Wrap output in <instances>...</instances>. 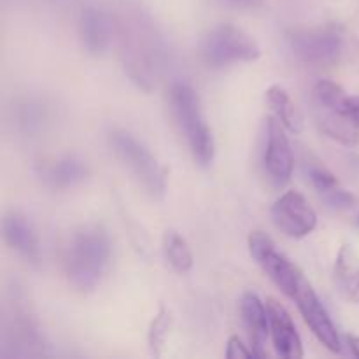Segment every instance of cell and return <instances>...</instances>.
<instances>
[{"label":"cell","instance_id":"obj_1","mask_svg":"<svg viewBox=\"0 0 359 359\" xmlns=\"http://www.w3.org/2000/svg\"><path fill=\"white\" fill-rule=\"evenodd\" d=\"M249 252L270 280L294 302L316 339L332 353H342L344 346L339 330L304 272L286 255L277 251L272 238L263 231H252L249 235Z\"/></svg>","mask_w":359,"mask_h":359},{"label":"cell","instance_id":"obj_2","mask_svg":"<svg viewBox=\"0 0 359 359\" xmlns=\"http://www.w3.org/2000/svg\"><path fill=\"white\" fill-rule=\"evenodd\" d=\"M112 242L102 224H86L70 238L65 251V273L79 291H91L100 284L109 269Z\"/></svg>","mask_w":359,"mask_h":359},{"label":"cell","instance_id":"obj_3","mask_svg":"<svg viewBox=\"0 0 359 359\" xmlns=\"http://www.w3.org/2000/svg\"><path fill=\"white\" fill-rule=\"evenodd\" d=\"M168 102L172 118L184 137L193 160L200 167H210L216 156V142L212 130L203 116L198 93L189 84L177 81L168 90Z\"/></svg>","mask_w":359,"mask_h":359},{"label":"cell","instance_id":"obj_4","mask_svg":"<svg viewBox=\"0 0 359 359\" xmlns=\"http://www.w3.org/2000/svg\"><path fill=\"white\" fill-rule=\"evenodd\" d=\"M312 114L325 135L342 146L359 144V123L349 109V95L340 84L323 79L312 90Z\"/></svg>","mask_w":359,"mask_h":359},{"label":"cell","instance_id":"obj_5","mask_svg":"<svg viewBox=\"0 0 359 359\" xmlns=\"http://www.w3.org/2000/svg\"><path fill=\"white\" fill-rule=\"evenodd\" d=\"M200 55L210 69H224L233 63L256 62L262 56V48L245 30L223 23L207 32L200 44Z\"/></svg>","mask_w":359,"mask_h":359},{"label":"cell","instance_id":"obj_6","mask_svg":"<svg viewBox=\"0 0 359 359\" xmlns=\"http://www.w3.org/2000/svg\"><path fill=\"white\" fill-rule=\"evenodd\" d=\"M109 144L116 156L130 168L142 188L153 198H161L167 189V170L154 158L149 147L126 130H114L109 135Z\"/></svg>","mask_w":359,"mask_h":359},{"label":"cell","instance_id":"obj_7","mask_svg":"<svg viewBox=\"0 0 359 359\" xmlns=\"http://www.w3.org/2000/svg\"><path fill=\"white\" fill-rule=\"evenodd\" d=\"M286 42L294 58L312 67L335 65L344 53L342 32L335 25L293 28L286 34Z\"/></svg>","mask_w":359,"mask_h":359},{"label":"cell","instance_id":"obj_8","mask_svg":"<svg viewBox=\"0 0 359 359\" xmlns=\"http://www.w3.org/2000/svg\"><path fill=\"white\" fill-rule=\"evenodd\" d=\"M262 165L266 179L276 189L284 188L291 181L294 167L293 149L286 135V128L276 116H269L265 121Z\"/></svg>","mask_w":359,"mask_h":359},{"label":"cell","instance_id":"obj_9","mask_svg":"<svg viewBox=\"0 0 359 359\" xmlns=\"http://www.w3.org/2000/svg\"><path fill=\"white\" fill-rule=\"evenodd\" d=\"M273 224L290 238H304L318 226V214L302 193L286 191L270 209Z\"/></svg>","mask_w":359,"mask_h":359},{"label":"cell","instance_id":"obj_10","mask_svg":"<svg viewBox=\"0 0 359 359\" xmlns=\"http://www.w3.org/2000/svg\"><path fill=\"white\" fill-rule=\"evenodd\" d=\"M266 312H269L270 337H272L276 353L286 359L304 358L302 337L287 309L273 298H269L266 300Z\"/></svg>","mask_w":359,"mask_h":359},{"label":"cell","instance_id":"obj_11","mask_svg":"<svg viewBox=\"0 0 359 359\" xmlns=\"http://www.w3.org/2000/svg\"><path fill=\"white\" fill-rule=\"evenodd\" d=\"M241 318L245 332H248L249 346L256 358L266 356V340L270 335L269 312L266 304L259 300V297L252 291L244 293L241 298Z\"/></svg>","mask_w":359,"mask_h":359},{"label":"cell","instance_id":"obj_12","mask_svg":"<svg viewBox=\"0 0 359 359\" xmlns=\"http://www.w3.org/2000/svg\"><path fill=\"white\" fill-rule=\"evenodd\" d=\"M4 238L11 249L23 256L28 263L37 265L41 259V244H39L37 231L27 216L20 212H9L2 221Z\"/></svg>","mask_w":359,"mask_h":359},{"label":"cell","instance_id":"obj_13","mask_svg":"<svg viewBox=\"0 0 359 359\" xmlns=\"http://www.w3.org/2000/svg\"><path fill=\"white\" fill-rule=\"evenodd\" d=\"M79 34L84 49L90 55H104L112 41L111 18L95 6L84 7L79 16Z\"/></svg>","mask_w":359,"mask_h":359},{"label":"cell","instance_id":"obj_14","mask_svg":"<svg viewBox=\"0 0 359 359\" xmlns=\"http://www.w3.org/2000/svg\"><path fill=\"white\" fill-rule=\"evenodd\" d=\"M307 165V174L311 179L312 188L318 191V195L321 196L323 202L333 210H347L353 209L356 198L353 196V193L347 191L342 184L339 182V179L335 177L330 168H326L325 165L319 163V161H309Z\"/></svg>","mask_w":359,"mask_h":359},{"label":"cell","instance_id":"obj_15","mask_svg":"<svg viewBox=\"0 0 359 359\" xmlns=\"http://www.w3.org/2000/svg\"><path fill=\"white\" fill-rule=\"evenodd\" d=\"M46 184L53 189H70L84 182L90 175V168L84 160L74 154L56 158L51 163L44 165L41 172Z\"/></svg>","mask_w":359,"mask_h":359},{"label":"cell","instance_id":"obj_16","mask_svg":"<svg viewBox=\"0 0 359 359\" xmlns=\"http://www.w3.org/2000/svg\"><path fill=\"white\" fill-rule=\"evenodd\" d=\"M333 280L344 300L359 304V255L353 245L340 248L333 265Z\"/></svg>","mask_w":359,"mask_h":359},{"label":"cell","instance_id":"obj_17","mask_svg":"<svg viewBox=\"0 0 359 359\" xmlns=\"http://www.w3.org/2000/svg\"><path fill=\"white\" fill-rule=\"evenodd\" d=\"M49 119H51L49 105L41 98H21L13 109L14 126L23 135L32 137L41 133L48 126Z\"/></svg>","mask_w":359,"mask_h":359},{"label":"cell","instance_id":"obj_18","mask_svg":"<svg viewBox=\"0 0 359 359\" xmlns=\"http://www.w3.org/2000/svg\"><path fill=\"white\" fill-rule=\"evenodd\" d=\"M265 93L266 104L272 109L273 116L283 123L284 128L293 133H300L302 128H304V119H302L300 111L297 109L290 93L279 84L270 86Z\"/></svg>","mask_w":359,"mask_h":359},{"label":"cell","instance_id":"obj_19","mask_svg":"<svg viewBox=\"0 0 359 359\" xmlns=\"http://www.w3.org/2000/svg\"><path fill=\"white\" fill-rule=\"evenodd\" d=\"M163 252L172 269L179 273H188L195 265L193 251L188 241L177 231H167L163 237Z\"/></svg>","mask_w":359,"mask_h":359},{"label":"cell","instance_id":"obj_20","mask_svg":"<svg viewBox=\"0 0 359 359\" xmlns=\"http://www.w3.org/2000/svg\"><path fill=\"white\" fill-rule=\"evenodd\" d=\"M172 325H174L172 312L168 309L161 307L158 314L154 316L153 321H151L149 332H147V346H149L153 356H161L165 346H167Z\"/></svg>","mask_w":359,"mask_h":359},{"label":"cell","instance_id":"obj_21","mask_svg":"<svg viewBox=\"0 0 359 359\" xmlns=\"http://www.w3.org/2000/svg\"><path fill=\"white\" fill-rule=\"evenodd\" d=\"M224 356L228 359H245V358L255 356V353H252V349H249V347L245 346L237 335H233L228 339L226 353H224Z\"/></svg>","mask_w":359,"mask_h":359},{"label":"cell","instance_id":"obj_22","mask_svg":"<svg viewBox=\"0 0 359 359\" xmlns=\"http://www.w3.org/2000/svg\"><path fill=\"white\" fill-rule=\"evenodd\" d=\"M221 6L231 7V9H241V11H251L258 9L263 6V0H217Z\"/></svg>","mask_w":359,"mask_h":359},{"label":"cell","instance_id":"obj_23","mask_svg":"<svg viewBox=\"0 0 359 359\" xmlns=\"http://www.w3.org/2000/svg\"><path fill=\"white\" fill-rule=\"evenodd\" d=\"M347 344H349L351 354H353L354 358H359V337L349 335L347 337Z\"/></svg>","mask_w":359,"mask_h":359},{"label":"cell","instance_id":"obj_24","mask_svg":"<svg viewBox=\"0 0 359 359\" xmlns=\"http://www.w3.org/2000/svg\"><path fill=\"white\" fill-rule=\"evenodd\" d=\"M349 109L353 112L354 119L359 123V97H349Z\"/></svg>","mask_w":359,"mask_h":359}]
</instances>
